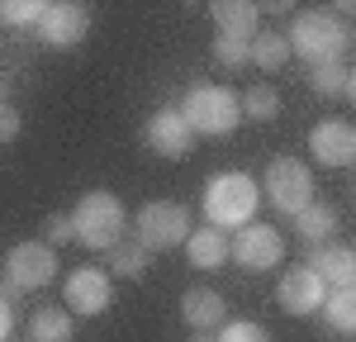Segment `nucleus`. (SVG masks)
<instances>
[{
    "instance_id": "nucleus-1",
    "label": "nucleus",
    "mask_w": 356,
    "mask_h": 342,
    "mask_svg": "<svg viewBox=\"0 0 356 342\" xmlns=\"http://www.w3.org/2000/svg\"><path fill=\"white\" fill-rule=\"evenodd\" d=\"M257 204H261V186L247 171H223L204 186V219L219 233H243L247 224H257Z\"/></svg>"
},
{
    "instance_id": "nucleus-2",
    "label": "nucleus",
    "mask_w": 356,
    "mask_h": 342,
    "mask_svg": "<svg viewBox=\"0 0 356 342\" xmlns=\"http://www.w3.org/2000/svg\"><path fill=\"white\" fill-rule=\"evenodd\" d=\"M176 110L191 124V133H204V138H228V133L243 124V100H238V90L214 86V81L191 86Z\"/></svg>"
},
{
    "instance_id": "nucleus-3",
    "label": "nucleus",
    "mask_w": 356,
    "mask_h": 342,
    "mask_svg": "<svg viewBox=\"0 0 356 342\" xmlns=\"http://www.w3.org/2000/svg\"><path fill=\"white\" fill-rule=\"evenodd\" d=\"M72 228H76V243H81V247H90V252H114V247L124 243L129 214H124L119 195H110V190H90V195L76 200Z\"/></svg>"
},
{
    "instance_id": "nucleus-4",
    "label": "nucleus",
    "mask_w": 356,
    "mask_h": 342,
    "mask_svg": "<svg viewBox=\"0 0 356 342\" xmlns=\"http://www.w3.org/2000/svg\"><path fill=\"white\" fill-rule=\"evenodd\" d=\"M285 38H290V53L309 57V67H318V62H342L352 33L332 10H304V15H295V28Z\"/></svg>"
},
{
    "instance_id": "nucleus-5",
    "label": "nucleus",
    "mask_w": 356,
    "mask_h": 342,
    "mask_svg": "<svg viewBox=\"0 0 356 342\" xmlns=\"http://www.w3.org/2000/svg\"><path fill=\"white\" fill-rule=\"evenodd\" d=\"M261 195L271 200L280 214H300L314 204V171L304 167L300 157H275L271 167H266V181H261Z\"/></svg>"
},
{
    "instance_id": "nucleus-6",
    "label": "nucleus",
    "mask_w": 356,
    "mask_h": 342,
    "mask_svg": "<svg viewBox=\"0 0 356 342\" xmlns=\"http://www.w3.org/2000/svg\"><path fill=\"white\" fill-rule=\"evenodd\" d=\"M191 238V209L176 204V200H152L138 209V243L147 252H166V247H181Z\"/></svg>"
},
{
    "instance_id": "nucleus-7",
    "label": "nucleus",
    "mask_w": 356,
    "mask_h": 342,
    "mask_svg": "<svg viewBox=\"0 0 356 342\" xmlns=\"http://www.w3.org/2000/svg\"><path fill=\"white\" fill-rule=\"evenodd\" d=\"M57 281V252L48 243H15L5 256V285L10 295H29V290H48Z\"/></svg>"
},
{
    "instance_id": "nucleus-8",
    "label": "nucleus",
    "mask_w": 356,
    "mask_h": 342,
    "mask_svg": "<svg viewBox=\"0 0 356 342\" xmlns=\"http://www.w3.org/2000/svg\"><path fill=\"white\" fill-rule=\"evenodd\" d=\"M33 33H38L48 48H76L86 33H90V10H86L81 0H48Z\"/></svg>"
},
{
    "instance_id": "nucleus-9",
    "label": "nucleus",
    "mask_w": 356,
    "mask_h": 342,
    "mask_svg": "<svg viewBox=\"0 0 356 342\" xmlns=\"http://www.w3.org/2000/svg\"><path fill=\"white\" fill-rule=\"evenodd\" d=\"M280 256H285V238H280V228L247 224L243 233L233 238V256H228V261H238L243 271H271V266H280Z\"/></svg>"
},
{
    "instance_id": "nucleus-10",
    "label": "nucleus",
    "mask_w": 356,
    "mask_h": 342,
    "mask_svg": "<svg viewBox=\"0 0 356 342\" xmlns=\"http://www.w3.org/2000/svg\"><path fill=\"white\" fill-rule=\"evenodd\" d=\"M275 300H280L285 314H314V309H323L328 285H323L318 271H309V266H290V271L275 281Z\"/></svg>"
},
{
    "instance_id": "nucleus-11",
    "label": "nucleus",
    "mask_w": 356,
    "mask_h": 342,
    "mask_svg": "<svg viewBox=\"0 0 356 342\" xmlns=\"http://www.w3.org/2000/svg\"><path fill=\"white\" fill-rule=\"evenodd\" d=\"M67 309L72 314H105L114 300V285L110 276L100 271V266H76V271H67Z\"/></svg>"
},
{
    "instance_id": "nucleus-12",
    "label": "nucleus",
    "mask_w": 356,
    "mask_h": 342,
    "mask_svg": "<svg viewBox=\"0 0 356 342\" xmlns=\"http://www.w3.org/2000/svg\"><path fill=\"white\" fill-rule=\"evenodd\" d=\"M143 138H147V147H152L157 157H186V152L195 147L191 124L181 119L176 105H166V110L152 114V119H147V129H143Z\"/></svg>"
},
{
    "instance_id": "nucleus-13",
    "label": "nucleus",
    "mask_w": 356,
    "mask_h": 342,
    "mask_svg": "<svg viewBox=\"0 0 356 342\" xmlns=\"http://www.w3.org/2000/svg\"><path fill=\"white\" fill-rule=\"evenodd\" d=\"M309 147H314V162H323V167H352L356 162V129L342 124V119H323V124H314Z\"/></svg>"
},
{
    "instance_id": "nucleus-14",
    "label": "nucleus",
    "mask_w": 356,
    "mask_h": 342,
    "mask_svg": "<svg viewBox=\"0 0 356 342\" xmlns=\"http://www.w3.org/2000/svg\"><path fill=\"white\" fill-rule=\"evenodd\" d=\"M209 15H214V24H219V38H238V43H252L261 28V5H247V0H214L209 5Z\"/></svg>"
},
{
    "instance_id": "nucleus-15",
    "label": "nucleus",
    "mask_w": 356,
    "mask_h": 342,
    "mask_svg": "<svg viewBox=\"0 0 356 342\" xmlns=\"http://www.w3.org/2000/svg\"><path fill=\"white\" fill-rule=\"evenodd\" d=\"M181 318L191 323L195 333H219V323L228 318L223 295H219V290H204V285L186 290V295H181Z\"/></svg>"
},
{
    "instance_id": "nucleus-16",
    "label": "nucleus",
    "mask_w": 356,
    "mask_h": 342,
    "mask_svg": "<svg viewBox=\"0 0 356 342\" xmlns=\"http://www.w3.org/2000/svg\"><path fill=\"white\" fill-rule=\"evenodd\" d=\"M304 266L318 271L323 285H337V290L356 285V247H309V261Z\"/></svg>"
},
{
    "instance_id": "nucleus-17",
    "label": "nucleus",
    "mask_w": 356,
    "mask_h": 342,
    "mask_svg": "<svg viewBox=\"0 0 356 342\" xmlns=\"http://www.w3.org/2000/svg\"><path fill=\"white\" fill-rule=\"evenodd\" d=\"M186 256H191V266H200V271H214V266H223L228 256H233V238L228 233H219V228H191V238H186Z\"/></svg>"
},
{
    "instance_id": "nucleus-18",
    "label": "nucleus",
    "mask_w": 356,
    "mask_h": 342,
    "mask_svg": "<svg viewBox=\"0 0 356 342\" xmlns=\"http://www.w3.org/2000/svg\"><path fill=\"white\" fill-rule=\"evenodd\" d=\"M72 333H76V323L67 309L43 304V309L29 314V342H72Z\"/></svg>"
},
{
    "instance_id": "nucleus-19",
    "label": "nucleus",
    "mask_w": 356,
    "mask_h": 342,
    "mask_svg": "<svg viewBox=\"0 0 356 342\" xmlns=\"http://www.w3.org/2000/svg\"><path fill=\"white\" fill-rule=\"evenodd\" d=\"M295 233H300L304 243L323 247L332 233H337V209H332V204H318V200H314L309 209H300V214H295Z\"/></svg>"
},
{
    "instance_id": "nucleus-20",
    "label": "nucleus",
    "mask_w": 356,
    "mask_h": 342,
    "mask_svg": "<svg viewBox=\"0 0 356 342\" xmlns=\"http://www.w3.org/2000/svg\"><path fill=\"white\" fill-rule=\"evenodd\" d=\"M323 318H328L332 333L356 338V285H347V290H332L328 300H323Z\"/></svg>"
},
{
    "instance_id": "nucleus-21",
    "label": "nucleus",
    "mask_w": 356,
    "mask_h": 342,
    "mask_svg": "<svg viewBox=\"0 0 356 342\" xmlns=\"http://www.w3.org/2000/svg\"><path fill=\"white\" fill-rule=\"evenodd\" d=\"M252 62H257L261 72H280V67L290 62V38H285V33H271V28H261V33L252 38Z\"/></svg>"
},
{
    "instance_id": "nucleus-22",
    "label": "nucleus",
    "mask_w": 356,
    "mask_h": 342,
    "mask_svg": "<svg viewBox=\"0 0 356 342\" xmlns=\"http://www.w3.org/2000/svg\"><path fill=\"white\" fill-rule=\"evenodd\" d=\"M38 19H43V0H0V28L24 33L38 28Z\"/></svg>"
},
{
    "instance_id": "nucleus-23",
    "label": "nucleus",
    "mask_w": 356,
    "mask_h": 342,
    "mask_svg": "<svg viewBox=\"0 0 356 342\" xmlns=\"http://www.w3.org/2000/svg\"><path fill=\"white\" fill-rule=\"evenodd\" d=\"M105 256H110V271H114V276H124V281L143 276V271H147V261H152V252H147L138 238H134V243H119V247L105 252Z\"/></svg>"
},
{
    "instance_id": "nucleus-24",
    "label": "nucleus",
    "mask_w": 356,
    "mask_h": 342,
    "mask_svg": "<svg viewBox=\"0 0 356 342\" xmlns=\"http://www.w3.org/2000/svg\"><path fill=\"white\" fill-rule=\"evenodd\" d=\"M238 100H243V119H261L266 124V119L280 114V90L275 86H247Z\"/></svg>"
},
{
    "instance_id": "nucleus-25",
    "label": "nucleus",
    "mask_w": 356,
    "mask_h": 342,
    "mask_svg": "<svg viewBox=\"0 0 356 342\" xmlns=\"http://www.w3.org/2000/svg\"><path fill=\"white\" fill-rule=\"evenodd\" d=\"M309 86L318 90V95H347V67L342 62H318V67H309Z\"/></svg>"
},
{
    "instance_id": "nucleus-26",
    "label": "nucleus",
    "mask_w": 356,
    "mask_h": 342,
    "mask_svg": "<svg viewBox=\"0 0 356 342\" xmlns=\"http://www.w3.org/2000/svg\"><path fill=\"white\" fill-rule=\"evenodd\" d=\"M219 342H271V333L257 323V318H238V323H223Z\"/></svg>"
},
{
    "instance_id": "nucleus-27",
    "label": "nucleus",
    "mask_w": 356,
    "mask_h": 342,
    "mask_svg": "<svg viewBox=\"0 0 356 342\" xmlns=\"http://www.w3.org/2000/svg\"><path fill=\"white\" fill-rule=\"evenodd\" d=\"M43 243H48V247H67V243H76L72 214H48V219H43Z\"/></svg>"
},
{
    "instance_id": "nucleus-28",
    "label": "nucleus",
    "mask_w": 356,
    "mask_h": 342,
    "mask_svg": "<svg viewBox=\"0 0 356 342\" xmlns=\"http://www.w3.org/2000/svg\"><path fill=\"white\" fill-rule=\"evenodd\" d=\"M214 57L223 67H247L252 62V43H238V38H219L214 33Z\"/></svg>"
},
{
    "instance_id": "nucleus-29",
    "label": "nucleus",
    "mask_w": 356,
    "mask_h": 342,
    "mask_svg": "<svg viewBox=\"0 0 356 342\" xmlns=\"http://www.w3.org/2000/svg\"><path fill=\"white\" fill-rule=\"evenodd\" d=\"M19 124H24V119H19V110L5 100V105H0V142H15V138H19Z\"/></svg>"
},
{
    "instance_id": "nucleus-30",
    "label": "nucleus",
    "mask_w": 356,
    "mask_h": 342,
    "mask_svg": "<svg viewBox=\"0 0 356 342\" xmlns=\"http://www.w3.org/2000/svg\"><path fill=\"white\" fill-rule=\"evenodd\" d=\"M10 328H15V309H10V295H0V342H10Z\"/></svg>"
},
{
    "instance_id": "nucleus-31",
    "label": "nucleus",
    "mask_w": 356,
    "mask_h": 342,
    "mask_svg": "<svg viewBox=\"0 0 356 342\" xmlns=\"http://www.w3.org/2000/svg\"><path fill=\"white\" fill-rule=\"evenodd\" d=\"M332 15H356V0H342V5H332Z\"/></svg>"
},
{
    "instance_id": "nucleus-32",
    "label": "nucleus",
    "mask_w": 356,
    "mask_h": 342,
    "mask_svg": "<svg viewBox=\"0 0 356 342\" xmlns=\"http://www.w3.org/2000/svg\"><path fill=\"white\" fill-rule=\"evenodd\" d=\"M347 100L356 105V72H347Z\"/></svg>"
},
{
    "instance_id": "nucleus-33",
    "label": "nucleus",
    "mask_w": 356,
    "mask_h": 342,
    "mask_svg": "<svg viewBox=\"0 0 356 342\" xmlns=\"http://www.w3.org/2000/svg\"><path fill=\"white\" fill-rule=\"evenodd\" d=\"M191 342H219V333H191Z\"/></svg>"
},
{
    "instance_id": "nucleus-34",
    "label": "nucleus",
    "mask_w": 356,
    "mask_h": 342,
    "mask_svg": "<svg viewBox=\"0 0 356 342\" xmlns=\"http://www.w3.org/2000/svg\"><path fill=\"white\" fill-rule=\"evenodd\" d=\"M352 167H356V162H352Z\"/></svg>"
},
{
    "instance_id": "nucleus-35",
    "label": "nucleus",
    "mask_w": 356,
    "mask_h": 342,
    "mask_svg": "<svg viewBox=\"0 0 356 342\" xmlns=\"http://www.w3.org/2000/svg\"><path fill=\"white\" fill-rule=\"evenodd\" d=\"M10 342H15V338H10Z\"/></svg>"
}]
</instances>
